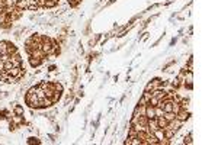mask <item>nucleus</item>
I'll return each mask as SVG.
<instances>
[{
	"label": "nucleus",
	"instance_id": "a211bd4d",
	"mask_svg": "<svg viewBox=\"0 0 218 145\" xmlns=\"http://www.w3.org/2000/svg\"><path fill=\"white\" fill-rule=\"evenodd\" d=\"M154 113H156V118H160V116L164 115V110H163L160 106H156V107H154Z\"/></svg>",
	"mask_w": 218,
	"mask_h": 145
},
{
	"label": "nucleus",
	"instance_id": "412c9836",
	"mask_svg": "<svg viewBox=\"0 0 218 145\" xmlns=\"http://www.w3.org/2000/svg\"><path fill=\"white\" fill-rule=\"evenodd\" d=\"M0 26L3 28V29H7V28L12 26V22H9V20H2V22H0Z\"/></svg>",
	"mask_w": 218,
	"mask_h": 145
},
{
	"label": "nucleus",
	"instance_id": "6ab92c4d",
	"mask_svg": "<svg viewBox=\"0 0 218 145\" xmlns=\"http://www.w3.org/2000/svg\"><path fill=\"white\" fill-rule=\"evenodd\" d=\"M61 94H63L61 92H54L53 97H51V100H53V103H57V102H58V100L61 99Z\"/></svg>",
	"mask_w": 218,
	"mask_h": 145
},
{
	"label": "nucleus",
	"instance_id": "dca6fc26",
	"mask_svg": "<svg viewBox=\"0 0 218 145\" xmlns=\"http://www.w3.org/2000/svg\"><path fill=\"white\" fill-rule=\"evenodd\" d=\"M163 131H164V138H167V139H172L173 137H175V131H172V129L166 128V129H163Z\"/></svg>",
	"mask_w": 218,
	"mask_h": 145
},
{
	"label": "nucleus",
	"instance_id": "6e6552de",
	"mask_svg": "<svg viewBox=\"0 0 218 145\" xmlns=\"http://www.w3.org/2000/svg\"><path fill=\"white\" fill-rule=\"evenodd\" d=\"M145 116H147L148 119L156 118V113H154V106L145 105Z\"/></svg>",
	"mask_w": 218,
	"mask_h": 145
},
{
	"label": "nucleus",
	"instance_id": "1a4fd4ad",
	"mask_svg": "<svg viewBox=\"0 0 218 145\" xmlns=\"http://www.w3.org/2000/svg\"><path fill=\"white\" fill-rule=\"evenodd\" d=\"M15 6L22 9V10H28V0H16Z\"/></svg>",
	"mask_w": 218,
	"mask_h": 145
},
{
	"label": "nucleus",
	"instance_id": "b1692460",
	"mask_svg": "<svg viewBox=\"0 0 218 145\" xmlns=\"http://www.w3.org/2000/svg\"><path fill=\"white\" fill-rule=\"evenodd\" d=\"M68 2V5H70V7H77L80 5L79 0H67Z\"/></svg>",
	"mask_w": 218,
	"mask_h": 145
},
{
	"label": "nucleus",
	"instance_id": "423d86ee",
	"mask_svg": "<svg viewBox=\"0 0 218 145\" xmlns=\"http://www.w3.org/2000/svg\"><path fill=\"white\" fill-rule=\"evenodd\" d=\"M147 126H148V131L154 132L156 129H159V123H157V118H151L148 119V122H147Z\"/></svg>",
	"mask_w": 218,
	"mask_h": 145
},
{
	"label": "nucleus",
	"instance_id": "20e7f679",
	"mask_svg": "<svg viewBox=\"0 0 218 145\" xmlns=\"http://www.w3.org/2000/svg\"><path fill=\"white\" fill-rule=\"evenodd\" d=\"M10 59H12V62H13V67H22V64H23V58H20L19 51L16 54H13V55L10 57Z\"/></svg>",
	"mask_w": 218,
	"mask_h": 145
},
{
	"label": "nucleus",
	"instance_id": "0eeeda50",
	"mask_svg": "<svg viewBox=\"0 0 218 145\" xmlns=\"http://www.w3.org/2000/svg\"><path fill=\"white\" fill-rule=\"evenodd\" d=\"M44 61L42 59H40V58H36V57H33V55H29V64H31V67H40L41 64H42Z\"/></svg>",
	"mask_w": 218,
	"mask_h": 145
},
{
	"label": "nucleus",
	"instance_id": "393cba45",
	"mask_svg": "<svg viewBox=\"0 0 218 145\" xmlns=\"http://www.w3.org/2000/svg\"><path fill=\"white\" fill-rule=\"evenodd\" d=\"M134 137H137V131L131 126V128H130V132H128V138H134Z\"/></svg>",
	"mask_w": 218,
	"mask_h": 145
},
{
	"label": "nucleus",
	"instance_id": "4468645a",
	"mask_svg": "<svg viewBox=\"0 0 218 145\" xmlns=\"http://www.w3.org/2000/svg\"><path fill=\"white\" fill-rule=\"evenodd\" d=\"M13 115H22L23 116V107L18 103H15L13 105Z\"/></svg>",
	"mask_w": 218,
	"mask_h": 145
},
{
	"label": "nucleus",
	"instance_id": "7ed1b4c3",
	"mask_svg": "<svg viewBox=\"0 0 218 145\" xmlns=\"http://www.w3.org/2000/svg\"><path fill=\"white\" fill-rule=\"evenodd\" d=\"M189 116H191V113L188 112L186 109H183V107H180V110L176 112V119L182 120V122H186V120L189 119Z\"/></svg>",
	"mask_w": 218,
	"mask_h": 145
},
{
	"label": "nucleus",
	"instance_id": "ddd939ff",
	"mask_svg": "<svg viewBox=\"0 0 218 145\" xmlns=\"http://www.w3.org/2000/svg\"><path fill=\"white\" fill-rule=\"evenodd\" d=\"M40 6H38V3L36 2H33V0H28V10H38Z\"/></svg>",
	"mask_w": 218,
	"mask_h": 145
},
{
	"label": "nucleus",
	"instance_id": "5701e85b",
	"mask_svg": "<svg viewBox=\"0 0 218 145\" xmlns=\"http://www.w3.org/2000/svg\"><path fill=\"white\" fill-rule=\"evenodd\" d=\"M147 103H148V99L144 97V96H141V99L138 100V106H145Z\"/></svg>",
	"mask_w": 218,
	"mask_h": 145
},
{
	"label": "nucleus",
	"instance_id": "f8f14e48",
	"mask_svg": "<svg viewBox=\"0 0 218 145\" xmlns=\"http://www.w3.org/2000/svg\"><path fill=\"white\" fill-rule=\"evenodd\" d=\"M12 68H13V62H12V59L3 61V71L9 72V70H12Z\"/></svg>",
	"mask_w": 218,
	"mask_h": 145
},
{
	"label": "nucleus",
	"instance_id": "a878e982",
	"mask_svg": "<svg viewBox=\"0 0 218 145\" xmlns=\"http://www.w3.org/2000/svg\"><path fill=\"white\" fill-rule=\"evenodd\" d=\"M183 144H192V135L189 133L188 137H185V139H183Z\"/></svg>",
	"mask_w": 218,
	"mask_h": 145
},
{
	"label": "nucleus",
	"instance_id": "c756f323",
	"mask_svg": "<svg viewBox=\"0 0 218 145\" xmlns=\"http://www.w3.org/2000/svg\"><path fill=\"white\" fill-rule=\"evenodd\" d=\"M58 2H60V0H58Z\"/></svg>",
	"mask_w": 218,
	"mask_h": 145
},
{
	"label": "nucleus",
	"instance_id": "cd10ccee",
	"mask_svg": "<svg viewBox=\"0 0 218 145\" xmlns=\"http://www.w3.org/2000/svg\"><path fill=\"white\" fill-rule=\"evenodd\" d=\"M2 55H3V54H2V51H0V58H2Z\"/></svg>",
	"mask_w": 218,
	"mask_h": 145
},
{
	"label": "nucleus",
	"instance_id": "4be33fe9",
	"mask_svg": "<svg viewBox=\"0 0 218 145\" xmlns=\"http://www.w3.org/2000/svg\"><path fill=\"white\" fill-rule=\"evenodd\" d=\"M26 144H41V141L38 138H35V137H31V138H28Z\"/></svg>",
	"mask_w": 218,
	"mask_h": 145
},
{
	"label": "nucleus",
	"instance_id": "2eb2a0df",
	"mask_svg": "<svg viewBox=\"0 0 218 145\" xmlns=\"http://www.w3.org/2000/svg\"><path fill=\"white\" fill-rule=\"evenodd\" d=\"M7 46H9V41H0V51H2V54H6Z\"/></svg>",
	"mask_w": 218,
	"mask_h": 145
},
{
	"label": "nucleus",
	"instance_id": "bb28decb",
	"mask_svg": "<svg viewBox=\"0 0 218 145\" xmlns=\"http://www.w3.org/2000/svg\"><path fill=\"white\" fill-rule=\"evenodd\" d=\"M6 110H2V112H0V119H6V116H5V115H6Z\"/></svg>",
	"mask_w": 218,
	"mask_h": 145
},
{
	"label": "nucleus",
	"instance_id": "aec40b11",
	"mask_svg": "<svg viewBox=\"0 0 218 145\" xmlns=\"http://www.w3.org/2000/svg\"><path fill=\"white\" fill-rule=\"evenodd\" d=\"M167 120H173V119L176 118V113L175 112H164V115H163Z\"/></svg>",
	"mask_w": 218,
	"mask_h": 145
},
{
	"label": "nucleus",
	"instance_id": "f257e3e1",
	"mask_svg": "<svg viewBox=\"0 0 218 145\" xmlns=\"http://www.w3.org/2000/svg\"><path fill=\"white\" fill-rule=\"evenodd\" d=\"M36 90H38V86L31 87L26 92V94H25V103L31 109H38V106H40V99L36 96Z\"/></svg>",
	"mask_w": 218,
	"mask_h": 145
},
{
	"label": "nucleus",
	"instance_id": "39448f33",
	"mask_svg": "<svg viewBox=\"0 0 218 145\" xmlns=\"http://www.w3.org/2000/svg\"><path fill=\"white\" fill-rule=\"evenodd\" d=\"M54 103L53 100L50 99V97H44V99L40 100V106H38V109H47V107H51Z\"/></svg>",
	"mask_w": 218,
	"mask_h": 145
},
{
	"label": "nucleus",
	"instance_id": "c85d7f7f",
	"mask_svg": "<svg viewBox=\"0 0 218 145\" xmlns=\"http://www.w3.org/2000/svg\"><path fill=\"white\" fill-rule=\"evenodd\" d=\"M0 76H2V70H0Z\"/></svg>",
	"mask_w": 218,
	"mask_h": 145
},
{
	"label": "nucleus",
	"instance_id": "9b49d317",
	"mask_svg": "<svg viewBox=\"0 0 218 145\" xmlns=\"http://www.w3.org/2000/svg\"><path fill=\"white\" fill-rule=\"evenodd\" d=\"M58 5V0H45V3H44V7L45 9H53Z\"/></svg>",
	"mask_w": 218,
	"mask_h": 145
},
{
	"label": "nucleus",
	"instance_id": "f3484780",
	"mask_svg": "<svg viewBox=\"0 0 218 145\" xmlns=\"http://www.w3.org/2000/svg\"><path fill=\"white\" fill-rule=\"evenodd\" d=\"M160 102H161V100H160L159 97H154V96H151V99L148 100V103H147V105H151V106H154V107H156V106H159Z\"/></svg>",
	"mask_w": 218,
	"mask_h": 145
},
{
	"label": "nucleus",
	"instance_id": "9d476101",
	"mask_svg": "<svg viewBox=\"0 0 218 145\" xmlns=\"http://www.w3.org/2000/svg\"><path fill=\"white\" fill-rule=\"evenodd\" d=\"M157 123H159L160 129H166V128H167V123H169V120H167L164 116H160V118H157Z\"/></svg>",
	"mask_w": 218,
	"mask_h": 145
},
{
	"label": "nucleus",
	"instance_id": "f03ea898",
	"mask_svg": "<svg viewBox=\"0 0 218 145\" xmlns=\"http://www.w3.org/2000/svg\"><path fill=\"white\" fill-rule=\"evenodd\" d=\"M182 125H183V122L182 120H179V119H173V120H169V123H167V128L169 129H172V131H179L180 128H182Z\"/></svg>",
	"mask_w": 218,
	"mask_h": 145
}]
</instances>
